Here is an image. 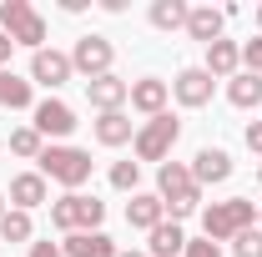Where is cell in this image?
I'll list each match as a JSON object with an SVG mask.
<instances>
[{
    "label": "cell",
    "instance_id": "obj_7",
    "mask_svg": "<svg viewBox=\"0 0 262 257\" xmlns=\"http://www.w3.org/2000/svg\"><path fill=\"white\" fill-rule=\"evenodd\" d=\"M111 61H116V46H111L106 35H81V40L71 46V71H81L86 81L111 76Z\"/></svg>",
    "mask_w": 262,
    "mask_h": 257
},
{
    "label": "cell",
    "instance_id": "obj_23",
    "mask_svg": "<svg viewBox=\"0 0 262 257\" xmlns=\"http://www.w3.org/2000/svg\"><path fill=\"white\" fill-rule=\"evenodd\" d=\"M0 106L5 111H26L31 106V81L15 71H0Z\"/></svg>",
    "mask_w": 262,
    "mask_h": 257
},
{
    "label": "cell",
    "instance_id": "obj_29",
    "mask_svg": "<svg viewBox=\"0 0 262 257\" xmlns=\"http://www.w3.org/2000/svg\"><path fill=\"white\" fill-rule=\"evenodd\" d=\"M182 257H222V252H217V242H207V237H196V242L187 237V252Z\"/></svg>",
    "mask_w": 262,
    "mask_h": 257
},
{
    "label": "cell",
    "instance_id": "obj_5",
    "mask_svg": "<svg viewBox=\"0 0 262 257\" xmlns=\"http://www.w3.org/2000/svg\"><path fill=\"white\" fill-rule=\"evenodd\" d=\"M0 31L10 35L15 46L46 51V15L35 10L31 0H0Z\"/></svg>",
    "mask_w": 262,
    "mask_h": 257
},
{
    "label": "cell",
    "instance_id": "obj_1",
    "mask_svg": "<svg viewBox=\"0 0 262 257\" xmlns=\"http://www.w3.org/2000/svg\"><path fill=\"white\" fill-rule=\"evenodd\" d=\"M157 197H162V207L171 212V222L192 217L196 202H202V187L192 182V166H182V161H162V166H157Z\"/></svg>",
    "mask_w": 262,
    "mask_h": 257
},
{
    "label": "cell",
    "instance_id": "obj_11",
    "mask_svg": "<svg viewBox=\"0 0 262 257\" xmlns=\"http://www.w3.org/2000/svg\"><path fill=\"white\" fill-rule=\"evenodd\" d=\"M31 126L40 131V136H71V131L81 126V121H76V111H71L66 101L46 96V101H40V106H35V121H31Z\"/></svg>",
    "mask_w": 262,
    "mask_h": 257
},
{
    "label": "cell",
    "instance_id": "obj_21",
    "mask_svg": "<svg viewBox=\"0 0 262 257\" xmlns=\"http://www.w3.org/2000/svg\"><path fill=\"white\" fill-rule=\"evenodd\" d=\"M187 15H192L187 0H151V10H146V20L157 31H187Z\"/></svg>",
    "mask_w": 262,
    "mask_h": 257
},
{
    "label": "cell",
    "instance_id": "obj_13",
    "mask_svg": "<svg viewBox=\"0 0 262 257\" xmlns=\"http://www.w3.org/2000/svg\"><path fill=\"white\" fill-rule=\"evenodd\" d=\"M232 177V157L222 146H202L192 157V182L196 187H217V182H227Z\"/></svg>",
    "mask_w": 262,
    "mask_h": 257
},
{
    "label": "cell",
    "instance_id": "obj_17",
    "mask_svg": "<svg viewBox=\"0 0 262 257\" xmlns=\"http://www.w3.org/2000/svg\"><path fill=\"white\" fill-rule=\"evenodd\" d=\"M61 252L66 257H116L121 247H116L106 232H71V237L61 242Z\"/></svg>",
    "mask_w": 262,
    "mask_h": 257
},
{
    "label": "cell",
    "instance_id": "obj_28",
    "mask_svg": "<svg viewBox=\"0 0 262 257\" xmlns=\"http://www.w3.org/2000/svg\"><path fill=\"white\" fill-rule=\"evenodd\" d=\"M242 66H247L252 76H262V35H252V40L242 46Z\"/></svg>",
    "mask_w": 262,
    "mask_h": 257
},
{
    "label": "cell",
    "instance_id": "obj_35",
    "mask_svg": "<svg viewBox=\"0 0 262 257\" xmlns=\"http://www.w3.org/2000/svg\"><path fill=\"white\" fill-rule=\"evenodd\" d=\"M0 217H5V192H0Z\"/></svg>",
    "mask_w": 262,
    "mask_h": 257
},
{
    "label": "cell",
    "instance_id": "obj_15",
    "mask_svg": "<svg viewBox=\"0 0 262 257\" xmlns=\"http://www.w3.org/2000/svg\"><path fill=\"white\" fill-rule=\"evenodd\" d=\"M126 222L136 227V232H151V227H162V222H166L162 197H157V192H131V202H126Z\"/></svg>",
    "mask_w": 262,
    "mask_h": 257
},
{
    "label": "cell",
    "instance_id": "obj_2",
    "mask_svg": "<svg viewBox=\"0 0 262 257\" xmlns=\"http://www.w3.org/2000/svg\"><path fill=\"white\" fill-rule=\"evenodd\" d=\"M40 177L46 182H61L66 192H76L81 182H91V152H81V146H66V141H51L46 152H40Z\"/></svg>",
    "mask_w": 262,
    "mask_h": 257
},
{
    "label": "cell",
    "instance_id": "obj_9",
    "mask_svg": "<svg viewBox=\"0 0 262 257\" xmlns=\"http://www.w3.org/2000/svg\"><path fill=\"white\" fill-rule=\"evenodd\" d=\"M5 197H10V207H15V212H35V207H46V202H51V182H46L40 172H15Z\"/></svg>",
    "mask_w": 262,
    "mask_h": 257
},
{
    "label": "cell",
    "instance_id": "obj_10",
    "mask_svg": "<svg viewBox=\"0 0 262 257\" xmlns=\"http://www.w3.org/2000/svg\"><path fill=\"white\" fill-rule=\"evenodd\" d=\"M76 71H71V56L66 51H35L31 56V86H46V91H56L66 86Z\"/></svg>",
    "mask_w": 262,
    "mask_h": 257
},
{
    "label": "cell",
    "instance_id": "obj_33",
    "mask_svg": "<svg viewBox=\"0 0 262 257\" xmlns=\"http://www.w3.org/2000/svg\"><path fill=\"white\" fill-rule=\"evenodd\" d=\"M116 257H146V252H116Z\"/></svg>",
    "mask_w": 262,
    "mask_h": 257
},
{
    "label": "cell",
    "instance_id": "obj_14",
    "mask_svg": "<svg viewBox=\"0 0 262 257\" xmlns=\"http://www.w3.org/2000/svg\"><path fill=\"white\" fill-rule=\"evenodd\" d=\"M86 101L96 111H121L131 101V81H121V76H96V81H86Z\"/></svg>",
    "mask_w": 262,
    "mask_h": 257
},
{
    "label": "cell",
    "instance_id": "obj_26",
    "mask_svg": "<svg viewBox=\"0 0 262 257\" xmlns=\"http://www.w3.org/2000/svg\"><path fill=\"white\" fill-rule=\"evenodd\" d=\"M136 182H141V161H116L111 166V187L116 192H136Z\"/></svg>",
    "mask_w": 262,
    "mask_h": 257
},
{
    "label": "cell",
    "instance_id": "obj_19",
    "mask_svg": "<svg viewBox=\"0 0 262 257\" xmlns=\"http://www.w3.org/2000/svg\"><path fill=\"white\" fill-rule=\"evenodd\" d=\"M91 131H96L101 146H126V141H136V131H131V116H126V111H101Z\"/></svg>",
    "mask_w": 262,
    "mask_h": 257
},
{
    "label": "cell",
    "instance_id": "obj_36",
    "mask_svg": "<svg viewBox=\"0 0 262 257\" xmlns=\"http://www.w3.org/2000/svg\"><path fill=\"white\" fill-rule=\"evenodd\" d=\"M257 187H262V166H257Z\"/></svg>",
    "mask_w": 262,
    "mask_h": 257
},
{
    "label": "cell",
    "instance_id": "obj_27",
    "mask_svg": "<svg viewBox=\"0 0 262 257\" xmlns=\"http://www.w3.org/2000/svg\"><path fill=\"white\" fill-rule=\"evenodd\" d=\"M232 252H237V257H262V227L237 232V237H232Z\"/></svg>",
    "mask_w": 262,
    "mask_h": 257
},
{
    "label": "cell",
    "instance_id": "obj_3",
    "mask_svg": "<svg viewBox=\"0 0 262 257\" xmlns=\"http://www.w3.org/2000/svg\"><path fill=\"white\" fill-rule=\"evenodd\" d=\"M247 227H257V202H247V197L212 202V207L202 212V232H207V242H232V237L247 232Z\"/></svg>",
    "mask_w": 262,
    "mask_h": 257
},
{
    "label": "cell",
    "instance_id": "obj_37",
    "mask_svg": "<svg viewBox=\"0 0 262 257\" xmlns=\"http://www.w3.org/2000/svg\"><path fill=\"white\" fill-rule=\"evenodd\" d=\"M257 227H262V207H257Z\"/></svg>",
    "mask_w": 262,
    "mask_h": 257
},
{
    "label": "cell",
    "instance_id": "obj_24",
    "mask_svg": "<svg viewBox=\"0 0 262 257\" xmlns=\"http://www.w3.org/2000/svg\"><path fill=\"white\" fill-rule=\"evenodd\" d=\"M31 237H35L31 212H15V207H5V217H0V242H31Z\"/></svg>",
    "mask_w": 262,
    "mask_h": 257
},
{
    "label": "cell",
    "instance_id": "obj_6",
    "mask_svg": "<svg viewBox=\"0 0 262 257\" xmlns=\"http://www.w3.org/2000/svg\"><path fill=\"white\" fill-rule=\"evenodd\" d=\"M177 136H182V121L162 111V116H151L146 126H136V161H166L171 157V146H177Z\"/></svg>",
    "mask_w": 262,
    "mask_h": 257
},
{
    "label": "cell",
    "instance_id": "obj_4",
    "mask_svg": "<svg viewBox=\"0 0 262 257\" xmlns=\"http://www.w3.org/2000/svg\"><path fill=\"white\" fill-rule=\"evenodd\" d=\"M101 222H106V202L86 192H66L61 202H51V227H61L66 237L71 232H101Z\"/></svg>",
    "mask_w": 262,
    "mask_h": 257
},
{
    "label": "cell",
    "instance_id": "obj_30",
    "mask_svg": "<svg viewBox=\"0 0 262 257\" xmlns=\"http://www.w3.org/2000/svg\"><path fill=\"white\" fill-rule=\"evenodd\" d=\"M242 141H247V152H257V157H262V121H252V126L242 131Z\"/></svg>",
    "mask_w": 262,
    "mask_h": 257
},
{
    "label": "cell",
    "instance_id": "obj_8",
    "mask_svg": "<svg viewBox=\"0 0 262 257\" xmlns=\"http://www.w3.org/2000/svg\"><path fill=\"white\" fill-rule=\"evenodd\" d=\"M212 91H217V81H212V71H207V66H187V71H177V81H171V96L182 101L187 111L212 106Z\"/></svg>",
    "mask_w": 262,
    "mask_h": 257
},
{
    "label": "cell",
    "instance_id": "obj_32",
    "mask_svg": "<svg viewBox=\"0 0 262 257\" xmlns=\"http://www.w3.org/2000/svg\"><path fill=\"white\" fill-rule=\"evenodd\" d=\"M10 51H15V40H10V35L0 31V71H5V61H10Z\"/></svg>",
    "mask_w": 262,
    "mask_h": 257
},
{
    "label": "cell",
    "instance_id": "obj_31",
    "mask_svg": "<svg viewBox=\"0 0 262 257\" xmlns=\"http://www.w3.org/2000/svg\"><path fill=\"white\" fill-rule=\"evenodd\" d=\"M31 257H66L56 242H31Z\"/></svg>",
    "mask_w": 262,
    "mask_h": 257
},
{
    "label": "cell",
    "instance_id": "obj_34",
    "mask_svg": "<svg viewBox=\"0 0 262 257\" xmlns=\"http://www.w3.org/2000/svg\"><path fill=\"white\" fill-rule=\"evenodd\" d=\"M257 35H262V5H257Z\"/></svg>",
    "mask_w": 262,
    "mask_h": 257
},
{
    "label": "cell",
    "instance_id": "obj_20",
    "mask_svg": "<svg viewBox=\"0 0 262 257\" xmlns=\"http://www.w3.org/2000/svg\"><path fill=\"white\" fill-rule=\"evenodd\" d=\"M146 237H151V242H146V257H177V252H187V232H182V222H162V227H151Z\"/></svg>",
    "mask_w": 262,
    "mask_h": 257
},
{
    "label": "cell",
    "instance_id": "obj_22",
    "mask_svg": "<svg viewBox=\"0 0 262 257\" xmlns=\"http://www.w3.org/2000/svg\"><path fill=\"white\" fill-rule=\"evenodd\" d=\"M227 101H232V106H242V111H247V106H262V76L237 71V76L227 81Z\"/></svg>",
    "mask_w": 262,
    "mask_h": 257
},
{
    "label": "cell",
    "instance_id": "obj_12",
    "mask_svg": "<svg viewBox=\"0 0 262 257\" xmlns=\"http://www.w3.org/2000/svg\"><path fill=\"white\" fill-rule=\"evenodd\" d=\"M166 101H171V86H166V81H157V76L131 81V111H141L146 121H151V116H162Z\"/></svg>",
    "mask_w": 262,
    "mask_h": 257
},
{
    "label": "cell",
    "instance_id": "obj_18",
    "mask_svg": "<svg viewBox=\"0 0 262 257\" xmlns=\"http://www.w3.org/2000/svg\"><path fill=\"white\" fill-rule=\"evenodd\" d=\"M222 26H227V15H222V10H212V5H192V15H187V35L202 40V46L222 40Z\"/></svg>",
    "mask_w": 262,
    "mask_h": 257
},
{
    "label": "cell",
    "instance_id": "obj_16",
    "mask_svg": "<svg viewBox=\"0 0 262 257\" xmlns=\"http://www.w3.org/2000/svg\"><path fill=\"white\" fill-rule=\"evenodd\" d=\"M237 66H242V46H237V40L222 35V40H212V46H207V71H212V81H232V76H237Z\"/></svg>",
    "mask_w": 262,
    "mask_h": 257
},
{
    "label": "cell",
    "instance_id": "obj_25",
    "mask_svg": "<svg viewBox=\"0 0 262 257\" xmlns=\"http://www.w3.org/2000/svg\"><path fill=\"white\" fill-rule=\"evenodd\" d=\"M10 152H15V157H26V161H40L46 136H40L35 126H15V131H10Z\"/></svg>",
    "mask_w": 262,
    "mask_h": 257
}]
</instances>
